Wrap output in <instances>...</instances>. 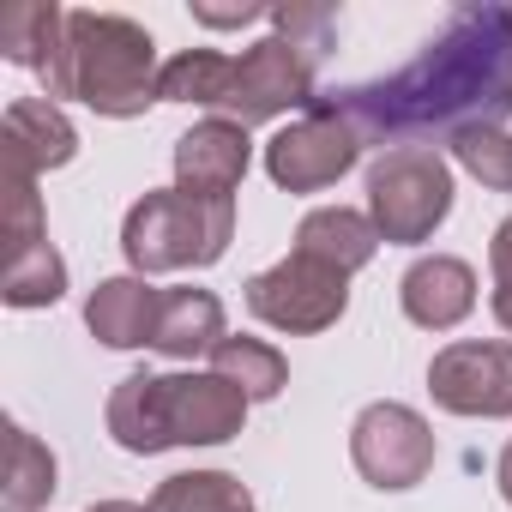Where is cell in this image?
Here are the masks:
<instances>
[{
    "label": "cell",
    "instance_id": "obj_26",
    "mask_svg": "<svg viewBox=\"0 0 512 512\" xmlns=\"http://www.w3.org/2000/svg\"><path fill=\"white\" fill-rule=\"evenodd\" d=\"M193 19L223 31V25H253V19H266V13L260 7H193Z\"/></svg>",
    "mask_w": 512,
    "mask_h": 512
},
{
    "label": "cell",
    "instance_id": "obj_9",
    "mask_svg": "<svg viewBox=\"0 0 512 512\" xmlns=\"http://www.w3.org/2000/svg\"><path fill=\"white\" fill-rule=\"evenodd\" d=\"M350 458L374 488H416L434 464V434L410 404H368L350 428Z\"/></svg>",
    "mask_w": 512,
    "mask_h": 512
},
{
    "label": "cell",
    "instance_id": "obj_2",
    "mask_svg": "<svg viewBox=\"0 0 512 512\" xmlns=\"http://www.w3.org/2000/svg\"><path fill=\"white\" fill-rule=\"evenodd\" d=\"M49 103L55 97H79L85 109L127 121L145 115L151 103H163V67H157V43L145 25L121 19V13H67V43L43 73Z\"/></svg>",
    "mask_w": 512,
    "mask_h": 512
},
{
    "label": "cell",
    "instance_id": "obj_14",
    "mask_svg": "<svg viewBox=\"0 0 512 512\" xmlns=\"http://www.w3.org/2000/svg\"><path fill=\"white\" fill-rule=\"evenodd\" d=\"M157 320H163V290L145 284V278H109V284H97V296L85 302V326H91L109 350L157 344Z\"/></svg>",
    "mask_w": 512,
    "mask_h": 512
},
{
    "label": "cell",
    "instance_id": "obj_24",
    "mask_svg": "<svg viewBox=\"0 0 512 512\" xmlns=\"http://www.w3.org/2000/svg\"><path fill=\"white\" fill-rule=\"evenodd\" d=\"M7 217H0V235H7V266L19 260V253H31L37 241H49L43 229V199H37V175H19L7 169Z\"/></svg>",
    "mask_w": 512,
    "mask_h": 512
},
{
    "label": "cell",
    "instance_id": "obj_19",
    "mask_svg": "<svg viewBox=\"0 0 512 512\" xmlns=\"http://www.w3.org/2000/svg\"><path fill=\"white\" fill-rule=\"evenodd\" d=\"M55 488V452L31 428H7V512H37Z\"/></svg>",
    "mask_w": 512,
    "mask_h": 512
},
{
    "label": "cell",
    "instance_id": "obj_28",
    "mask_svg": "<svg viewBox=\"0 0 512 512\" xmlns=\"http://www.w3.org/2000/svg\"><path fill=\"white\" fill-rule=\"evenodd\" d=\"M500 494H506V500H512V446H506V452H500Z\"/></svg>",
    "mask_w": 512,
    "mask_h": 512
},
{
    "label": "cell",
    "instance_id": "obj_8",
    "mask_svg": "<svg viewBox=\"0 0 512 512\" xmlns=\"http://www.w3.org/2000/svg\"><path fill=\"white\" fill-rule=\"evenodd\" d=\"M356 157H362V133H356L326 97H314V109H302V121H290V127L266 145V169H272V181L290 187V193H320V187H332Z\"/></svg>",
    "mask_w": 512,
    "mask_h": 512
},
{
    "label": "cell",
    "instance_id": "obj_27",
    "mask_svg": "<svg viewBox=\"0 0 512 512\" xmlns=\"http://www.w3.org/2000/svg\"><path fill=\"white\" fill-rule=\"evenodd\" d=\"M494 320L512 332V284H500V290H494Z\"/></svg>",
    "mask_w": 512,
    "mask_h": 512
},
{
    "label": "cell",
    "instance_id": "obj_22",
    "mask_svg": "<svg viewBox=\"0 0 512 512\" xmlns=\"http://www.w3.org/2000/svg\"><path fill=\"white\" fill-rule=\"evenodd\" d=\"M223 79H229V55L217 49H187L163 67V103H205L217 109L223 97Z\"/></svg>",
    "mask_w": 512,
    "mask_h": 512
},
{
    "label": "cell",
    "instance_id": "obj_16",
    "mask_svg": "<svg viewBox=\"0 0 512 512\" xmlns=\"http://www.w3.org/2000/svg\"><path fill=\"white\" fill-rule=\"evenodd\" d=\"M223 344V308L211 290H163V320H157V344L163 356L175 362H193V356H211Z\"/></svg>",
    "mask_w": 512,
    "mask_h": 512
},
{
    "label": "cell",
    "instance_id": "obj_17",
    "mask_svg": "<svg viewBox=\"0 0 512 512\" xmlns=\"http://www.w3.org/2000/svg\"><path fill=\"white\" fill-rule=\"evenodd\" d=\"M61 43H67V13L55 0H13V7L0 13V55L13 67H31L37 79L49 73Z\"/></svg>",
    "mask_w": 512,
    "mask_h": 512
},
{
    "label": "cell",
    "instance_id": "obj_21",
    "mask_svg": "<svg viewBox=\"0 0 512 512\" xmlns=\"http://www.w3.org/2000/svg\"><path fill=\"white\" fill-rule=\"evenodd\" d=\"M61 290H67V260L49 241H37L31 253H19V260L7 266V284H0L7 308H49V302H61Z\"/></svg>",
    "mask_w": 512,
    "mask_h": 512
},
{
    "label": "cell",
    "instance_id": "obj_11",
    "mask_svg": "<svg viewBox=\"0 0 512 512\" xmlns=\"http://www.w3.org/2000/svg\"><path fill=\"white\" fill-rule=\"evenodd\" d=\"M247 175V127L241 121H199L193 133L175 139V187L199 199H229Z\"/></svg>",
    "mask_w": 512,
    "mask_h": 512
},
{
    "label": "cell",
    "instance_id": "obj_6",
    "mask_svg": "<svg viewBox=\"0 0 512 512\" xmlns=\"http://www.w3.org/2000/svg\"><path fill=\"white\" fill-rule=\"evenodd\" d=\"M284 109H314V61L284 43V37H266L253 43L241 61L229 55V79H223V97H217V115L223 121H272Z\"/></svg>",
    "mask_w": 512,
    "mask_h": 512
},
{
    "label": "cell",
    "instance_id": "obj_5",
    "mask_svg": "<svg viewBox=\"0 0 512 512\" xmlns=\"http://www.w3.org/2000/svg\"><path fill=\"white\" fill-rule=\"evenodd\" d=\"M452 211V169L434 145H392L368 169V217L380 241H428Z\"/></svg>",
    "mask_w": 512,
    "mask_h": 512
},
{
    "label": "cell",
    "instance_id": "obj_4",
    "mask_svg": "<svg viewBox=\"0 0 512 512\" xmlns=\"http://www.w3.org/2000/svg\"><path fill=\"white\" fill-rule=\"evenodd\" d=\"M229 235H235L229 199H199V193H181V187L145 193L121 223V247H127V260L139 272L211 266V260H223Z\"/></svg>",
    "mask_w": 512,
    "mask_h": 512
},
{
    "label": "cell",
    "instance_id": "obj_20",
    "mask_svg": "<svg viewBox=\"0 0 512 512\" xmlns=\"http://www.w3.org/2000/svg\"><path fill=\"white\" fill-rule=\"evenodd\" d=\"M145 512H253L247 488L223 470H193V476H169Z\"/></svg>",
    "mask_w": 512,
    "mask_h": 512
},
{
    "label": "cell",
    "instance_id": "obj_13",
    "mask_svg": "<svg viewBox=\"0 0 512 512\" xmlns=\"http://www.w3.org/2000/svg\"><path fill=\"white\" fill-rule=\"evenodd\" d=\"M404 314L428 332H446L458 326L470 308H476V272L464 260H452V253H428V260H416L404 272Z\"/></svg>",
    "mask_w": 512,
    "mask_h": 512
},
{
    "label": "cell",
    "instance_id": "obj_10",
    "mask_svg": "<svg viewBox=\"0 0 512 512\" xmlns=\"http://www.w3.org/2000/svg\"><path fill=\"white\" fill-rule=\"evenodd\" d=\"M434 404L452 416H512V344L464 338L428 362Z\"/></svg>",
    "mask_w": 512,
    "mask_h": 512
},
{
    "label": "cell",
    "instance_id": "obj_3",
    "mask_svg": "<svg viewBox=\"0 0 512 512\" xmlns=\"http://www.w3.org/2000/svg\"><path fill=\"white\" fill-rule=\"evenodd\" d=\"M247 392L223 374H127L109 398V434L127 452L217 446L241 434Z\"/></svg>",
    "mask_w": 512,
    "mask_h": 512
},
{
    "label": "cell",
    "instance_id": "obj_23",
    "mask_svg": "<svg viewBox=\"0 0 512 512\" xmlns=\"http://www.w3.org/2000/svg\"><path fill=\"white\" fill-rule=\"evenodd\" d=\"M452 157L494 193H512V133L506 127H464L452 133Z\"/></svg>",
    "mask_w": 512,
    "mask_h": 512
},
{
    "label": "cell",
    "instance_id": "obj_15",
    "mask_svg": "<svg viewBox=\"0 0 512 512\" xmlns=\"http://www.w3.org/2000/svg\"><path fill=\"white\" fill-rule=\"evenodd\" d=\"M374 247H380L374 217H362V211H350V205H320V211H308L302 229H296V253L338 266L344 278L362 272V266L374 260Z\"/></svg>",
    "mask_w": 512,
    "mask_h": 512
},
{
    "label": "cell",
    "instance_id": "obj_12",
    "mask_svg": "<svg viewBox=\"0 0 512 512\" xmlns=\"http://www.w3.org/2000/svg\"><path fill=\"white\" fill-rule=\"evenodd\" d=\"M73 151H79V133H73V121L49 97L7 103V121H0V157H7V169L43 175V169L73 163Z\"/></svg>",
    "mask_w": 512,
    "mask_h": 512
},
{
    "label": "cell",
    "instance_id": "obj_25",
    "mask_svg": "<svg viewBox=\"0 0 512 512\" xmlns=\"http://www.w3.org/2000/svg\"><path fill=\"white\" fill-rule=\"evenodd\" d=\"M488 266H494V284H512V217L494 229V247H488Z\"/></svg>",
    "mask_w": 512,
    "mask_h": 512
},
{
    "label": "cell",
    "instance_id": "obj_1",
    "mask_svg": "<svg viewBox=\"0 0 512 512\" xmlns=\"http://www.w3.org/2000/svg\"><path fill=\"white\" fill-rule=\"evenodd\" d=\"M326 103L362 133V145L500 127L512 115V7H458L404 73Z\"/></svg>",
    "mask_w": 512,
    "mask_h": 512
},
{
    "label": "cell",
    "instance_id": "obj_7",
    "mask_svg": "<svg viewBox=\"0 0 512 512\" xmlns=\"http://www.w3.org/2000/svg\"><path fill=\"white\" fill-rule=\"evenodd\" d=\"M344 284L350 278L338 266L308 260V253L290 247V260H278L260 278H247V308L260 314L266 326H278V332H326L344 314V302H350Z\"/></svg>",
    "mask_w": 512,
    "mask_h": 512
},
{
    "label": "cell",
    "instance_id": "obj_18",
    "mask_svg": "<svg viewBox=\"0 0 512 512\" xmlns=\"http://www.w3.org/2000/svg\"><path fill=\"white\" fill-rule=\"evenodd\" d=\"M211 374H223L229 386H241L247 404H253V398H278L284 380H290L284 356H278L272 344H260V338H223V344L211 350Z\"/></svg>",
    "mask_w": 512,
    "mask_h": 512
}]
</instances>
